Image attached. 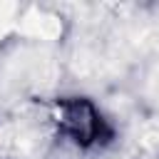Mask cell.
Listing matches in <instances>:
<instances>
[{
  "label": "cell",
  "mask_w": 159,
  "mask_h": 159,
  "mask_svg": "<svg viewBox=\"0 0 159 159\" xmlns=\"http://www.w3.org/2000/svg\"><path fill=\"white\" fill-rule=\"evenodd\" d=\"M45 149V137L40 129L27 124H5L0 129V154L10 159H37Z\"/></svg>",
  "instance_id": "obj_1"
},
{
  "label": "cell",
  "mask_w": 159,
  "mask_h": 159,
  "mask_svg": "<svg viewBox=\"0 0 159 159\" xmlns=\"http://www.w3.org/2000/svg\"><path fill=\"white\" fill-rule=\"evenodd\" d=\"M17 5H12V2H0V37L10 30V27H15L17 25Z\"/></svg>",
  "instance_id": "obj_3"
},
{
  "label": "cell",
  "mask_w": 159,
  "mask_h": 159,
  "mask_svg": "<svg viewBox=\"0 0 159 159\" xmlns=\"http://www.w3.org/2000/svg\"><path fill=\"white\" fill-rule=\"evenodd\" d=\"M15 27L22 35H27V37H40V40H55L60 35V30H62V25H60L57 17L45 15L40 10H30L22 20H17Z\"/></svg>",
  "instance_id": "obj_2"
}]
</instances>
